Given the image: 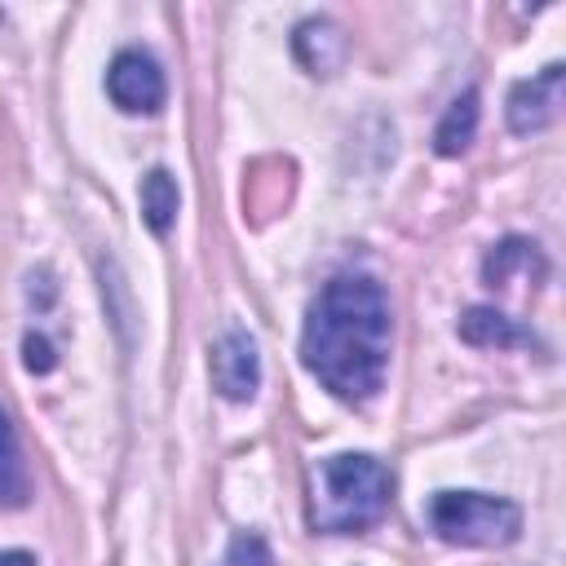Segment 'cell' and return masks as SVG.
I'll list each match as a JSON object with an SVG mask.
<instances>
[{
  "instance_id": "14",
  "label": "cell",
  "mask_w": 566,
  "mask_h": 566,
  "mask_svg": "<svg viewBox=\"0 0 566 566\" xmlns=\"http://www.w3.org/2000/svg\"><path fill=\"white\" fill-rule=\"evenodd\" d=\"M22 349H27V367H31V371H53L57 358H53V345H49L44 336H27Z\"/></svg>"
},
{
  "instance_id": "4",
  "label": "cell",
  "mask_w": 566,
  "mask_h": 566,
  "mask_svg": "<svg viewBox=\"0 0 566 566\" xmlns=\"http://www.w3.org/2000/svg\"><path fill=\"white\" fill-rule=\"evenodd\" d=\"M106 93H111V102H115L119 111H128V115H150V111L164 106L168 80H164L159 62H155L150 53L124 49V53H115V62H111V71H106Z\"/></svg>"
},
{
  "instance_id": "7",
  "label": "cell",
  "mask_w": 566,
  "mask_h": 566,
  "mask_svg": "<svg viewBox=\"0 0 566 566\" xmlns=\"http://www.w3.org/2000/svg\"><path fill=\"white\" fill-rule=\"evenodd\" d=\"M292 49H296V57H301V66H305L310 75H332V71L340 66V57H345V35H340L336 22L310 18V22L296 27Z\"/></svg>"
},
{
  "instance_id": "11",
  "label": "cell",
  "mask_w": 566,
  "mask_h": 566,
  "mask_svg": "<svg viewBox=\"0 0 566 566\" xmlns=\"http://www.w3.org/2000/svg\"><path fill=\"white\" fill-rule=\"evenodd\" d=\"M177 203H181L177 181H172L164 168H150V172L142 177V217H146V226H150L155 234H168V230H172Z\"/></svg>"
},
{
  "instance_id": "13",
  "label": "cell",
  "mask_w": 566,
  "mask_h": 566,
  "mask_svg": "<svg viewBox=\"0 0 566 566\" xmlns=\"http://www.w3.org/2000/svg\"><path fill=\"white\" fill-rule=\"evenodd\" d=\"M221 566H274V557H270V544H265L261 535L243 531V535H234V539H230V548H226Z\"/></svg>"
},
{
  "instance_id": "1",
  "label": "cell",
  "mask_w": 566,
  "mask_h": 566,
  "mask_svg": "<svg viewBox=\"0 0 566 566\" xmlns=\"http://www.w3.org/2000/svg\"><path fill=\"white\" fill-rule=\"evenodd\" d=\"M389 296L367 274L332 279L301 327V363L305 371L345 402H367L385 385L389 367Z\"/></svg>"
},
{
  "instance_id": "12",
  "label": "cell",
  "mask_w": 566,
  "mask_h": 566,
  "mask_svg": "<svg viewBox=\"0 0 566 566\" xmlns=\"http://www.w3.org/2000/svg\"><path fill=\"white\" fill-rule=\"evenodd\" d=\"M531 261H539L535 243H526V239H504V243H500V248L486 256L482 274H486V283L495 287V283H509V274H513L517 265H531Z\"/></svg>"
},
{
  "instance_id": "3",
  "label": "cell",
  "mask_w": 566,
  "mask_h": 566,
  "mask_svg": "<svg viewBox=\"0 0 566 566\" xmlns=\"http://www.w3.org/2000/svg\"><path fill=\"white\" fill-rule=\"evenodd\" d=\"M424 522L438 539L464 548H504L522 535V509L482 491H438L424 509Z\"/></svg>"
},
{
  "instance_id": "2",
  "label": "cell",
  "mask_w": 566,
  "mask_h": 566,
  "mask_svg": "<svg viewBox=\"0 0 566 566\" xmlns=\"http://www.w3.org/2000/svg\"><path fill=\"white\" fill-rule=\"evenodd\" d=\"M394 478L376 455L340 451L310 469V526L327 535H358L389 509Z\"/></svg>"
},
{
  "instance_id": "5",
  "label": "cell",
  "mask_w": 566,
  "mask_h": 566,
  "mask_svg": "<svg viewBox=\"0 0 566 566\" xmlns=\"http://www.w3.org/2000/svg\"><path fill=\"white\" fill-rule=\"evenodd\" d=\"M208 371H212V389L226 398V402H252L256 398V385H261V354H256V340L248 332H226L217 345H212V358H208Z\"/></svg>"
},
{
  "instance_id": "10",
  "label": "cell",
  "mask_w": 566,
  "mask_h": 566,
  "mask_svg": "<svg viewBox=\"0 0 566 566\" xmlns=\"http://www.w3.org/2000/svg\"><path fill=\"white\" fill-rule=\"evenodd\" d=\"M460 340H469V345H526L531 336L509 314H500L491 305H473L460 318Z\"/></svg>"
},
{
  "instance_id": "8",
  "label": "cell",
  "mask_w": 566,
  "mask_h": 566,
  "mask_svg": "<svg viewBox=\"0 0 566 566\" xmlns=\"http://www.w3.org/2000/svg\"><path fill=\"white\" fill-rule=\"evenodd\" d=\"M31 495V469L22 460V442L13 420L0 411V504L4 509H22Z\"/></svg>"
},
{
  "instance_id": "9",
  "label": "cell",
  "mask_w": 566,
  "mask_h": 566,
  "mask_svg": "<svg viewBox=\"0 0 566 566\" xmlns=\"http://www.w3.org/2000/svg\"><path fill=\"white\" fill-rule=\"evenodd\" d=\"M473 133H478V88H464V93L447 106V115H442V124H438V133H433V150L447 155V159H455V155L469 150Z\"/></svg>"
},
{
  "instance_id": "15",
  "label": "cell",
  "mask_w": 566,
  "mask_h": 566,
  "mask_svg": "<svg viewBox=\"0 0 566 566\" xmlns=\"http://www.w3.org/2000/svg\"><path fill=\"white\" fill-rule=\"evenodd\" d=\"M0 566H35V557L22 548H9V553H0Z\"/></svg>"
},
{
  "instance_id": "6",
  "label": "cell",
  "mask_w": 566,
  "mask_h": 566,
  "mask_svg": "<svg viewBox=\"0 0 566 566\" xmlns=\"http://www.w3.org/2000/svg\"><path fill=\"white\" fill-rule=\"evenodd\" d=\"M562 80H566L562 62H548L539 75L517 80L509 88V106H504L509 111V128L513 133H539V128H548L557 119V106H562Z\"/></svg>"
}]
</instances>
